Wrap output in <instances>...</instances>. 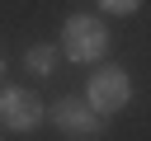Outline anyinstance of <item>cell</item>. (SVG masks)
<instances>
[{
    "instance_id": "6da1fadb",
    "label": "cell",
    "mask_w": 151,
    "mask_h": 141,
    "mask_svg": "<svg viewBox=\"0 0 151 141\" xmlns=\"http://www.w3.org/2000/svg\"><path fill=\"white\" fill-rule=\"evenodd\" d=\"M109 28H104V19H94V14H71L66 24H61V52L71 56V61H99V56H109Z\"/></svg>"
},
{
    "instance_id": "7a4b0ae2",
    "label": "cell",
    "mask_w": 151,
    "mask_h": 141,
    "mask_svg": "<svg viewBox=\"0 0 151 141\" xmlns=\"http://www.w3.org/2000/svg\"><path fill=\"white\" fill-rule=\"evenodd\" d=\"M85 99H90V108L94 113H123L127 108V99H132V85H127V70L123 66H99L94 75H90V85H85Z\"/></svg>"
},
{
    "instance_id": "3957f363",
    "label": "cell",
    "mask_w": 151,
    "mask_h": 141,
    "mask_svg": "<svg viewBox=\"0 0 151 141\" xmlns=\"http://www.w3.org/2000/svg\"><path fill=\"white\" fill-rule=\"evenodd\" d=\"M52 127L61 132V136H71V141H94L99 132H104V113H94L90 108V99H61V103H52Z\"/></svg>"
},
{
    "instance_id": "277c9868",
    "label": "cell",
    "mask_w": 151,
    "mask_h": 141,
    "mask_svg": "<svg viewBox=\"0 0 151 141\" xmlns=\"http://www.w3.org/2000/svg\"><path fill=\"white\" fill-rule=\"evenodd\" d=\"M42 118H47V108H42V99L33 89H24V85H5L0 89V122L9 132H33Z\"/></svg>"
},
{
    "instance_id": "5b68a950",
    "label": "cell",
    "mask_w": 151,
    "mask_h": 141,
    "mask_svg": "<svg viewBox=\"0 0 151 141\" xmlns=\"http://www.w3.org/2000/svg\"><path fill=\"white\" fill-rule=\"evenodd\" d=\"M24 66H28V70H38V75H52V66H57V47H28Z\"/></svg>"
},
{
    "instance_id": "8992f818",
    "label": "cell",
    "mask_w": 151,
    "mask_h": 141,
    "mask_svg": "<svg viewBox=\"0 0 151 141\" xmlns=\"http://www.w3.org/2000/svg\"><path fill=\"white\" fill-rule=\"evenodd\" d=\"M137 5L142 0H99V9H109V14H137Z\"/></svg>"
},
{
    "instance_id": "52a82bcc",
    "label": "cell",
    "mask_w": 151,
    "mask_h": 141,
    "mask_svg": "<svg viewBox=\"0 0 151 141\" xmlns=\"http://www.w3.org/2000/svg\"><path fill=\"white\" fill-rule=\"evenodd\" d=\"M0 75H5V56H0Z\"/></svg>"
}]
</instances>
